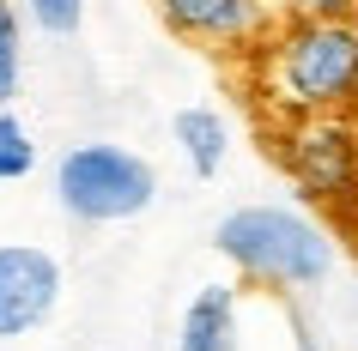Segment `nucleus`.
<instances>
[{
    "mask_svg": "<svg viewBox=\"0 0 358 351\" xmlns=\"http://www.w3.org/2000/svg\"><path fill=\"white\" fill-rule=\"evenodd\" d=\"M170 133H176L182 164H189L201 182H213V176L225 170V158H231V128H225V115H219V110H207V103H189V110H176Z\"/></svg>",
    "mask_w": 358,
    "mask_h": 351,
    "instance_id": "6e6552de",
    "label": "nucleus"
},
{
    "mask_svg": "<svg viewBox=\"0 0 358 351\" xmlns=\"http://www.w3.org/2000/svg\"><path fill=\"white\" fill-rule=\"evenodd\" d=\"M158 19L182 43H201L213 55H237V49L267 43L273 6L267 0H158Z\"/></svg>",
    "mask_w": 358,
    "mask_h": 351,
    "instance_id": "423d86ee",
    "label": "nucleus"
},
{
    "mask_svg": "<svg viewBox=\"0 0 358 351\" xmlns=\"http://www.w3.org/2000/svg\"><path fill=\"white\" fill-rule=\"evenodd\" d=\"M255 85L280 121L358 115V19H285L255 49Z\"/></svg>",
    "mask_w": 358,
    "mask_h": 351,
    "instance_id": "f257e3e1",
    "label": "nucleus"
},
{
    "mask_svg": "<svg viewBox=\"0 0 358 351\" xmlns=\"http://www.w3.org/2000/svg\"><path fill=\"white\" fill-rule=\"evenodd\" d=\"M24 19L37 24L43 37H73L85 24V0H24Z\"/></svg>",
    "mask_w": 358,
    "mask_h": 351,
    "instance_id": "9d476101",
    "label": "nucleus"
},
{
    "mask_svg": "<svg viewBox=\"0 0 358 351\" xmlns=\"http://www.w3.org/2000/svg\"><path fill=\"white\" fill-rule=\"evenodd\" d=\"M19 49H24L19 6H13V0H0V61H19Z\"/></svg>",
    "mask_w": 358,
    "mask_h": 351,
    "instance_id": "f8f14e48",
    "label": "nucleus"
},
{
    "mask_svg": "<svg viewBox=\"0 0 358 351\" xmlns=\"http://www.w3.org/2000/svg\"><path fill=\"white\" fill-rule=\"evenodd\" d=\"M55 200L67 218L79 224H122L140 218L152 200H158V170L128 146H110V140H85V146H67L55 164Z\"/></svg>",
    "mask_w": 358,
    "mask_h": 351,
    "instance_id": "20e7f679",
    "label": "nucleus"
},
{
    "mask_svg": "<svg viewBox=\"0 0 358 351\" xmlns=\"http://www.w3.org/2000/svg\"><path fill=\"white\" fill-rule=\"evenodd\" d=\"M19 97V61H0V110H13Z\"/></svg>",
    "mask_w": 358,
    "mask_h": 351,
    "instance_id": "ddd939ff",
    "label": "nucleus"
},
{
    "mask_svg": "<svg viewBox=\"0 0 358 351\" xmlns=\"http://www.w3.org/2000/svg\"><path fill=\"white\" fill-rule=\"evenodd\" d=\"M61 303V260L37 242H0V339L37 333Z\"/></svg>",
    "mask_w": 358,
    "mask_h": 351,
    "instance_id": "39448f33",
    "label": "nucleus"
},
{
    "mask_svg": "<svg viewBox=\"0 0 358 351\" xmlns=\"http://www.w3.org/2000/svg\"><path fill=\"white\" fill-rule=\"evenodd\" d=\"M37 170V140L13 110H0V182H24Z\"/></svg>",
    "mask_w": 358,
    "mask_h": 351,
    "instance_id": "1a4fd4ad",
    "label": "nucleus"
},
{
    "mask_svg": "<svg viewBox=\"0 0 358 351\" xmlns=\"http://www.w3.org/2000/svg\"><path fill=\"white\" fill-rule=\"evenodd\" d=\"M213 248L231 260V273L262 291H316L340 267L334 224L310 218L298 206H237L213 224Z\"/></svg>",
    "mask_w": 358,
    "mask_h": 351,
    "instance_id": "f03ea898",
    "label": "nucleus"
},
{
    "mask_svg": "<svg viewBox=\"0 0 358 351\" xmlns=\"http://www.w3.org/2000/svg\"><path fill=\"white\" fill-rule=\"evenodd\" d=\"M273 158L303 200L358 230V115H292L273 128Z\"/></svg>",
    "mask_w": 358,
    "mask_h": 351,
    "instance_id": "7ed1b4c3",
    "label": "nucleus"
},
{
    "mask_svg": "<svg viewBox=\"0 0 358 351\" xmlns=\"http://www.w3.org/2000/svg\"><path fill=\"white\" fill-rule=\"evenodd\" d=\"M285 19H358V0H280Z\"/></svg>",
    "mask_w": 358,
    "mask_h": 351,
    "instance_id": "9b49d317",
    "label": "nucleus"
},
{
    "mask_svg": "<svg viewBox=\"0 0 358 351\" xmlns=\"http://www.w3.org/2000/svg\"><path fill=\"white\" fill-rule=\"evenodd\" d=\"M176 351H243V321H237V291L231 285H201L182 309Z\"/></svg>",
    "mask_w": 358,
    "mask_h": 351,
    "instance_id": "0eeeda50",
    "label": "nucleus"
},
{
    "mask_svg": "<svg viewBox=\"0 0 358 351\" xmlns=\"http://www.w3.org/2000/svg\"><path fill=\"white\" fill-rule=\"evenodd\" d=\"M292 327H298V345H292V351H328V345H316V333H310V327H303V321H298V315H292Z\"/></svg>",
    "mask_w": 358,
    "mask_h": 351,
    "instance_id": "4468645a",
    "label": "nucleus"
}]
</instances>
